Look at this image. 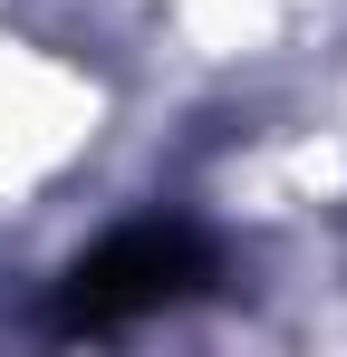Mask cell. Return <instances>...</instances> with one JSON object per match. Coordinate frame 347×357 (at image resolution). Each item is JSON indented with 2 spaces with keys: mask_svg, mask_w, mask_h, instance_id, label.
<instances>
[{
  "mask_svg": "<svg viewBox=\"0 0 347 357\" xmlns=\"http://www.w3.org/2000/svg\"><path fill=\"white\" fill-rule=\"evenodd\" d=\"M203 280V241L164 232V222H135L116 232L107 251H87L68 271V299H58V328H116V319H145Z\"/></svg>",
  "mask_w": 347,
  "mask_h": 357,
  "instance_id": "obj_1",
  "label": "cell"
}]
</instances>
